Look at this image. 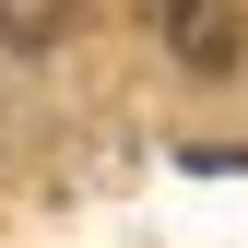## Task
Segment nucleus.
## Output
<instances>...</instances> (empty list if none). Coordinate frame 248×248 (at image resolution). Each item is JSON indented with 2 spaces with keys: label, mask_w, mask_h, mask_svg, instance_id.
Here are the masks:
<instances>
[{
  "label": "nucleus",
  "mask_w": 248,
  "mask_h": 248,
  "mask_svg": "<svg viewBox=\"0 0 248 248\" xmlns=\"http://www.w3.org/2000/svg\"><path fill=\"white\" fill-rule=\"evenodd\" d=\"M130 12L166 36V59H189V71H236V0H130Z\"/></svg>",
  "instance_id": "obj_1"
},
{
  "label": "nucleus",
  "mask_w": 248,
  "mask_h": 248,
  "mask_svg": "<svg viewBox=\"0 0 248 248\" xmlns=\"http://www.w3.org/2000/svg\"><path fill=\"white\" fill-rule=\"evenodd\" d=\"M71 24H83V0H0V47H24V59L59 47Z\"/></svg>",
  "instance_id": "obj_2"
}]
</instances>
